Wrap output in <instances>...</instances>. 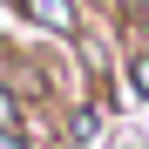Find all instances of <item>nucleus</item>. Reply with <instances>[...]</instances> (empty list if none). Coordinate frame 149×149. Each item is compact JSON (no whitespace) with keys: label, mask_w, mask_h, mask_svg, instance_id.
Listing matches in <instances>:
<instances>
[{"label":"nucleus","mask_w":149,"mask_h":149,"mask_svg":"<svg viewBox=\"0 0 149 149\" xmlns=\"http://www.w3.org/2000/svg\"><path fill=\"white\" fill-rule=\"evenodd\" d=\"M27 14H34V20H47L54 34H68V27H74V7H68V0H27Z\"/></svg>","instance_id":"obj_1"},{"label":"nucleus","mask_w":149,"mask_h":149,"mask_svg":"<svg viewBox=\"0 0 149 149\" xmlns=\"http://www.w3.org/2000/svg\"><path fill=\"white\" fill-rule=\"evenodd\" d=\"M7 122H14V102H7V95H0V129H7Z\"/></svg>","instance_id":"obj_2"},{"label":"nucleus","mask_w":149,"mask_h":149,"mask_svg":"<svg viewBox=\"0 0 149 149\" xmlns=\"http://www.w3.org/2000/svg\"><path fill=\"white\" fill-rule=\"evenodd\" d=\"M136 81H142V95H149V61H136Z\"/></svg>","instance_id":"obj_3"}]
</instances>
